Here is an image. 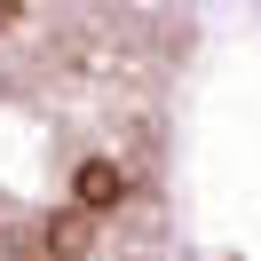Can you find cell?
<instances>
[{
  "label": "cell",
  "mask_w": 261,
  "mask_h": 261,
  "mask_svg": "<svg viewBox=\"0 0 261 261\" xmlns=\"http://www.w3.org/2000/svg\"><path fill=\"white\" fill-rule=\"evenodd\" d=\"M174 24L150 0H0V261H159Z\"/></svg>",
  "instance_id": "1"
}]
</instances>
